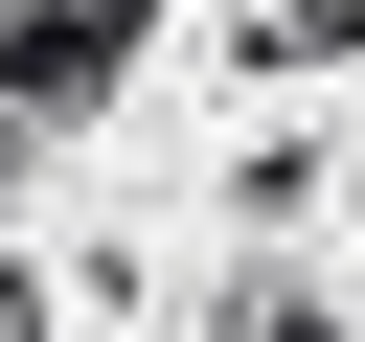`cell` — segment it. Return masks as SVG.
<instances>
[{"label": "cell", "mask_w": 365, "mask_h": 342, "mask_svg": "<svg viewBox=\"0 0 365 342\" xmlns=\"http://www.w3.org/2000/svg\"><path fill=\"white\" fill-rule=\"evenodd\" d=\"M137 23H160V0H23V23H0V114H23V137H68V114L137 68Z\"/></svg>", "instance_id": "1"}, {"label": "cell", "mask_w": 365, "mask_h": 342, "mask_svg": "<svg viewBox=\"0 0 365 342\" xmlns=\"http://www.w3.org/2000/svg\"><path fill=\"white\" fill-rule=\"evenodd\" d=\"M228 342H342V296H319V274H251V296H228Z\"/></svg>", "instance_id": "2"}, {"label": "cell", "mask_w": 365, "mask_h": 342, "mask_svg": "<svg viewBox=\"0 0 365 342\" xmlns=\"http://www.w3.org/2000/svg\"><path fill=\"white\" fill-rule=\"evenodd\" d=\"M0 342H46V274H23V251H0Z\"/></svg>", "instance_id": "3"}]
</instances>
